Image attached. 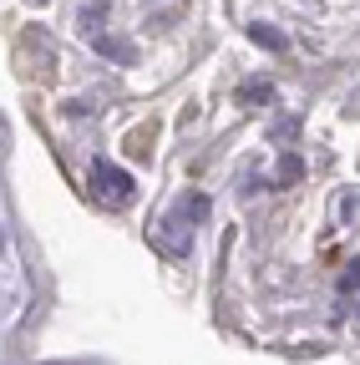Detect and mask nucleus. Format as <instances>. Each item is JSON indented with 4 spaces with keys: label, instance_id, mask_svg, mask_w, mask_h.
Segmentation results:
<instances>
[{
    "label": "nucleus",
    "instance_id": "obj_1",
    "mask_svg": "<svg viewBox=\"0 0 360 365\" xmlns=\"http://www.w3.org/2000/svg\"><path fill=\"white\" fill-rule=\"evenodd\" d=\"M92 182H97V193L107 198V203H127L132 198V173H122V168H112V163H92Z\"/></svg>",
    "mask_w": 360,
    "mask_h": 365
},
{
    "label": "nucleus",
    "instance_id": "obj_2",
    "mask_svg": "<svg viewBox=\"0 0 360 365\" xmlns=\"http://www.w3.org/2000/svg\"><path fill=\"white\" fill-rule=\"evenodd\" d=\"M86 41H92V46H97L102 56H112V61H132V46H122V41H112V36L92 31V26H86Z\"/></svg>",
    "mask_w": 360,
    "mask_h": 365
},
{
    "label": "nucleus",
    "instance_id": "obj_3",
    "mask_svg": "<svg viewBox=\"0 0 360 365\" xmlns=\"http://www.w3.org/2000/svg\"><path fill=\"white\" fill-rule=\"evenodd\" d=\"M249 36L264 46V51H284V36H279L274 26H249Z\"/></svg>",
    "mask_w": 360,
    "mask_h": 365
},
{
    "label": "nucleus",
    "instance_id": "obj_4",
    "mask_svg": "<svg viewBox=\"0 0 360 365\" xmlns=\"http://www.w3.org/2000/svg\"><path fill=\"white\" fill-rule=\"evenodd\" d=\"M340 289H345V294H355V289H360V259H350V264H345V274H340Z\"/></svg>",
    "mask_w": 360,
    "mask_h": 365
},
{
    "label": "nucleus",
    "instance_id": "obj_5",
    "mask_svg": "<svg viewBox=\"0 0 360 365\" xmlns=\"http://www.w3.org/2000/svg\"><path fill=\"white\" fill-rule=\"evenodd\" d=\"M269 97H274V86H269V81H249L244 86V102H269Z\"/></svg>",
    "mask_w": 360,
    "mask_h": 365
},
{
    "label": "nucleus",
    "instance_id": "obj_6",
    "mask_svg": "<svg viewBox=\"0 0 360 365\" xmlns=\"http://www.w3.org/2000/svg\"><path fill=\"white\" fill-rule=\"evenodd\" d=\"M299 173H304V163H299V158H294V153H289V158H284V163H279V182H294V178H299Z\"/></svg>",
    "mask_w": 360,
    "mask_h": 365
}]
</instances>
